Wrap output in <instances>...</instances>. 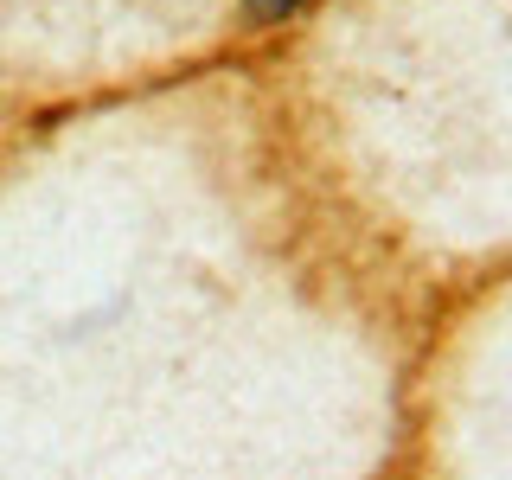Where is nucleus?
Returning a JSON list of instances; mask_svg holds the SVG:
<instances>
[{"mask_svg": "<svg viewBox=\"0 0 512 480\" xmlns=\"http://www.w3.org/2000/svg\"><path fill=\"white\" fill-rule=\"evenodd\" d=\"M256 7H263V13H288V7H295V0H256Z\"/></svg>", "mask_w": 512, "mask_h": 480, "instance_id": "f257e3e1", "label": "nucleus"}]
</instances>
